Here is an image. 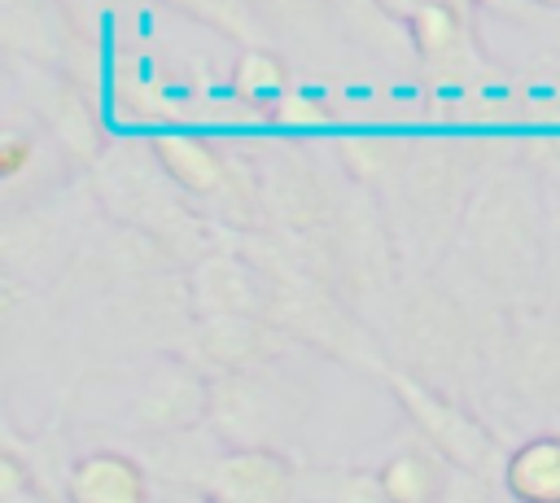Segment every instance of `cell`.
Returning <instances> with one entry per match:
<instances>
[{
	"label": "cell",
	"mask_w": 560,
	"mask_h": 503,
	"mask_svg": "<svg viewBox=\"0 0 560 503\" xmlns=\"http://www.w3.org/2000/svg\"><path fill=\"white\" fill-rule=\"evenodd\" d=\"M389 381H394V394H398V402L407 407L411 424L420 429V437H424L451 468L472 472V477H486V468H490V459H494L490 433H486L464 407L446 402L442 394H433V389L420 385L416 376L394 372Z\"/></svg>",
	"instance_id": "1"
},
{
	"label": "cell",
	"mask_w": 560,
	"mask_h": 503,
	"mask_svg": "<svg viewBox=\"0 0 560 503\" xmlns=\"http://www.w3.org/2000/svg\"><path fill=\"white\" fill-rule=\"evenodd\" d=\"M298 499H306V503H389L376 472H315V477H298Z\"/></svg>",
	"instance_id": "7"
},
{
	"label": "cell",
	"mask_w": 560,
	"mask_h": 503,
	"mask_svg": "<svg viewBox=\"0 0 560 503\" xmlns=\"http://www.w3.org/2000/svg\"><path fill=\"white\" fill-rule=\"evenodd\" d=\"M438 503H494V499H490V490H486V481H481V477H472V472H459V468H455Z\"/></svg>",
	"instance_id": "10"
},
{
	"label": "cell",
	"mask_w": 560,
	"mask_h": 503,
	"mask_svg": "<svg viewBox=\"0 0 560 503\" xmlns=\"http://www.w3.org/2000/svg\"><path fill=\"white\" fill-rule=\"evenodd\" d=\"M455 35H459V13L451 4L429 0V4H420L411 13V39H416L420 52H429V57L433 52H446L455 44Z\"/></svg>",
	"instance_id": "8"
},
{
	"label": "cell",
	"mask_w": 560,
	"mask_h": 503,
	"mask_svg": "<svg viewBox=\"0 0 560 503\" xmlns=\"http://www.w3.org/2000/svg\"><path fill=\"white\" fill-rule=\"evenodd\" d=\"M66 503H149V472L122 451H92L70 464Z\"/></svg>",
	"instance_id": "3"
},
{
	"label": "cell",
	"mask_w": 560,
	"mask_h": 503,
	"mask_svg": "<svg viewBox=\"0 0 560 503\" xmlns=\"http://www.w3.org/2000/svg\"><path fill=\"white\" fill-rule=\"evenodd\" d=\"M4 503H39V499H35V494H31V499H22V494H18V499H4Z\"/></svg>",
	"instance_id": "12"
},
{
	"label": "cell",
	"mask_w": 560,
	"mask_h": 503,
	"mask_svg": "<svg viewBox=\"0 0 560 503\" xmlns=\"http://www.w3.org/2000/svg\"><path fill=\"white\" fill-rule=\"evenodd\" d=\"M31 153H35V149H31V140H22L18 131H4V136H0V175H9V179H13V175L31 162Z\"/></svg>",
	"instance_id": "11"
},
{
	"label": "cell",
	"mask_w": 560,
	"mask_h": 503,
	"mask_svg": "<svg viewBox=\"0 0 560 503\" xmlns=\"http://www.w3.org/2000/svg\"><path fill=\"white\" fill-rule=\"evenodd\" d=\"M512 503H560V433H534L503 459Z\"/></svg>",
	"instance_id": "4"
},
{
	"label": "cell",
	"mask_w": 560,
	"mask_h": 503,
	"mask_svg": "<svg viewBox=\"0 0 560 503\" xmlns=\"http://www.w3.org/2000/svg\"><path fill=\"white\" fill-rule=\"evenodd\" d=\"M158 162L166 166V175L175 184H184L188 192H219L223 188V162L206 140L192 136H162L158 140Z\"/></svg>",
	"instance_id": "6"
},
{
	"label": "cell",
	"mask_w": 560,
	"mask_h": 503,
	"mask_svg": "<svg viewBox=\"0 0 560 503\" xmlns=\"http://www.w3.org/2000/svg\"><path fill=\"white\" fill-rule=\"evenodd\" d=\"M451 472L455 468L429 442L424 446H402V451H394L376 468L381 490H385L389 503H438L442 490H446V481H451Z\"/></svg>",
	"instance_id": "5"
},
{
	"label": "cell",
	"mask_w": 560,
	"mask_h": 503,
	"mask_svg": "<svg viewBox=\"0 0 560 503\" xmlns=\"http://www.w3.org/2000/svg\"><path fill=\"white\" fill-rule=\"evenodd\" d=\"M534 4H547V9H560V0H534Z\"/></svg>",
	"instance_id": "13"
},
{
	"label": "cell",
	"mask_w": 560,
	"mask_h": 503,
	"mask_svg": "<svg viewBox=\"0 0 560 503\" xmlns=\"http://www.w3.org/2000/svg\"><path fill=\"white\" fill-rule=\"evenodd\" d=\"M236 87H241V96H276V92H280V70H276L262 52H254V57H245V66L236 70Z\"/></svg>",
	"instance_id": "9"
},
{
	"label": "cell",
	"mask_w": 560,
	"mask_h": 503,
	"mask_svg": "<svg viewBox=\"0 0 560 503\" xmlns=\"http://www.w3.org/2000/svg\"><path fill=\"white\" fill-rule=\"evenodd\" d=\"M206 503H293L298 499V472L284 455L267 446H236L210 464Z\"/></svg>",
	"instance_id": "2"
}]
</instances>
